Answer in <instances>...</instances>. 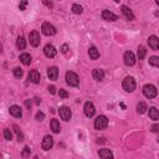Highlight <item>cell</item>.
<instances>
[{
	"label": "cell",
	"mask_w": 159,
	"mask_h": 159,
	"mask_svg": "<svg viewBox=\"0 0 159 159\" xmlns=\"http://www.w3.org/2000/svg\"><path fill=\"white\" fill-rule=\"evenodd\" d=\"M143 95L147 98H154L158 95V90L154 85H145L143 87Z\"/></svg>",
	"instance_id": "1"
},
{
	"label": "cell",
	"mask_w": 159,
	"mask_h": 159,
	"mask_svg": "<svg viewBox=\"0 0 159 159\" xmlns=\"http://www.w3.org/2000/svg\"><path fill=\"white\" fill-rule=\"evenodd\" d=\"M66 82H67V85L72 86V87H76V86H78V83H80V78L75 72L67 71L66 72Z\"/></svg>",
	"instance_id": "2"
},
{
	"label": "cell",
	"mask_w": 159,
	"mask_h": 159,
	"mask_svg": "<svg viewBox=\"0 0 159 159\" xmlns=\"http://www.w3.org/2000/svg\"><path fill=\"white\" fill-rule=\"evenodd\" d=\"M108 126V119L106 116H98L95 119V128L96 129H106Z\"/></svg>",
	"instance_id": "3"
},
{
	"label": "cell",
	"mask_w": 159,
	"mask_h": 159,
	"mask_svg": "<svg viewBox=\"0 0 159 159\" xmlns=\"http://www.w3.org/2000/svg\"><path fill=\"white\" fill-rule=\"evenodd\" d=\"M123 88L127 92H133L135 90V80L133 77H131V76L126 77L124 81H123Z\"/></svg>",
	"instance_id": "4"
},
{
	"label": "cell",
	"mask_w": 159,
	"mask_h": 159,
	"mask_svg": "<svg viewBox=\"0 0 159 159\" xmlns=\"http://www.w3.org/2000/svg\"><path fill=\"white\" fill-rule=\"evenodd\" d=\"M41 30H42V34L46 35V36H52V35L56 34L55 26L51 25L50 22H44L42 26H41Z\"/></svg>",
	"instance_id": "5"
},
{
	"label": "cell",
	"mask_w": 159,
	"mask_h": 159,
	"mask_svg": "<svg viewBox=\"0 0 159 159\" xmlns=\"http://www.w3.org/2000/svg\"><path fill=\"white\" fill-rule=\"evenodd\" d=\"M58 113H60V117L63 119V121H70L71 119V116H72V112L71 109H70L68 107H66V106H62V107H60V109H58Z\"/></svg>",
	"instance_id": "6"
},
{
	"label": "cell",
	"mask_w": 159,
	"mask_h": 159,
	"mask_svg": "<svg viewBox=\"0 0 159 159\" xmlns=\"http://www.w3.org/2000/svg\"><path fill=\"white\" fill-rule=\"evenodd\" d=\"M29 40H30L31 46H34V47H37V46L40 45V34L36 30L31 31L30 35H29Z\"/></svg>",
	"instance_id": "7"
},
{
	"label": "cell",
	"mask_w": 159,
	"mask_h": 159,
	"mask_svg": "<svg viewBox=\"0 0 159 159\" xmlns=\"http://www.w3.org/2000/svg\"><path fill=\"white\" fill-rule=\"evenodd\" d=\"M123 58H124V63L127 66H134L135 65V56L132 51H126Z\"/></svg>",
	"instance_id": "8"
},
{
	"label": "cell",
	"mask_w": 159,
	"mask_h": 159,
	"mask_svg": "<svg viewBox=\"0 0 159 159\" xmlns=\"http://www.w3.org/2000/svg\"><path fill=\"white\" fill-rule=\"evenodd\" d=\"M83 111H85V116L88 117V118H91V117L95 116V112H96L95 106H93L92 102H86V103H85Z\"/></svg>",
	"instance_id": "9"
},
{
	"label": "cell",
	"mask_w": 159,
	"mask_h": 159,
	"mask_svg": "<svg viewBox=\"0 0 159 159\" xmlns=\"http://www.w3.org/2000/svg\"><path fill=\"white\" fill-rule=\"evenodd\" d=\"M52 145H54V138H52L51 135H46V137L42 139V144H41L42 149L44 150H50L52 148Z\"/></svg>",
	"instance_id": "10"
},
{
	"label": "cell",
	"mask_w": 159,
	"mask_h": 159,
	"mask_svg": "<svg viewBox=\"0 0 159 159\" xmlns=\"http://www.w3.org/2000/svg\"><path fill=\"white\" fill-rule=\"evenodd\" d=\"M44 54H45L46 57L52 58V57H55V56H56L57 51H56V49H55L52 45H46L45 47H44Z\"/></svg>",
	"instance_id": "11"
},
{
	"label": "cell",
	"mask_w": 159,
	"mask_h": 159,
	"mask_svg": "<svg viewBox=\"0 0 159 159\" xmlns=\"http://www.w3.org/2000/svg\"><path fill=\"white\" fill-rule=\"evenodd\" d=\"M27 78L30 82H32V83H40V73L37 70H32V71L29 72V76H27Z\"/></svg>",
	"instance_id": "12"
},
{
	"label": "cell",
	"mask_w": 159,
	"mask_h": 159,
	"mask_svg": "<svg viewBox=\"0 0 159 159\" xmlns=\"http://www.w3.org/2000/svg\"><path fill=\"white\" fill-rule=\"evenodd\" d=\"M9 111H10V114L13 117H15V118H21L22 117V111H21L20 106H16V104L11 106Z\"/></svg>",
	"instance_id": "13"
},
{
	"label": "cell",
	"mask_w": 159,
	"mask_h": 159,
	"mask_svg": "<svg viewBox=\"0 0 159 159\" xmlns=\"http://www.w3.org/2000/svg\"><path fill=\"white\" fill-rule=\"evenodd\" d=\"M101 16H102L103 20H108V21H116L117 19H118V16H117L116 14H113L112 11H109V10H103Z\"/></svg>",
	"instance_id": "14"
},
{
	"label": "cell",
	"mask_w": 159,
	"mask_h": 159,
	"mask_svg": "<svg viewBox=\"0 0 159 159\" xmlns=\"http://www.w3.org/2000/svg\"><path fill=\"white\" fill-rule=\"evenodd\" d=\"M92 77L95 78L96 81H103L104 78V71L101 68H95L92 71Z\"/></svg>",
	"instance_id": "15"
},
{
	"label": "cell",
	"mask_w": 159,
	"mask_h": 159,
	"mask_svg": "<svg viewBox=\"0 0 159 159\" xmlns=\"http://www.w3.org/2000/svg\"><path fill=\"white\" fill-rule=\"evenodd\" d=\"M148 44H149V47L153 50H159V39L157 36H149L148 39Z\"/></svg>",
	"instance_id": "16"
},
{
	"label": "cell",
	"mask_w": 159,
	"mask_h": 159,
	"mask_svg": "<svg viewBox=\"0 0 159 159\" xmlns=\"http://www.w3.org/2000/svg\"><path fill=\"white\" fill-rule=\"evenodd\" d=\"M47 76H49L50 80L56 81L57 77H58V70H57V67H55V66L49 67V68H47Z\"/></svg>",
	"instance_id": "17"
},
{
	"label": "cell",
	"mask_w": 159,
	"mask_h": 159,
	"mask_svg": "<svg viewBox=\"0 0 159 159\" xmlns=\"http://www.w3.org/2000/svg\"><path fill=\"white\" fill-rule=\"evenodd\" d=\"M122 13H123V15L126 16V19H127V20H133V19H134L133 11L129 9L128 6H126V5H123V6H122Z\"/></svg>",
	"instance_id": "18"
},
{
	"label": "cell",
	"mask_w": 159,
	"mask_h": 159,
	"mask_svg": "<svg viewBox=\"0 0 159 159\" xmlns=\"http://www.w3.org/2000/svg\"><path fill=\"white\" fill-rule=\"evenodd\" d=\"M88 55H90V57L92 58V60H97V58L99 57V51L97 50L96 46H91V47L88 49Z\"/></svg>",
	"instance_id": "19"
},
{
	"label": "cell",
	"mask_w": 159,
	"mask_h": 159,
	"mask_svg": "<svg viewBox=\"0 0 159 159\" xmlns=\"http://www.w3.org/2000/svg\"><path fill=\"white\" fill-rule=\"evenodd\" d=\"M149 118L153 121H158L159 119V109L155 107H150L149 108Z\"/></svg>",
	"instance_id": "20"
},
{
	"label": "cell",
	"mask_w": 159,
	"mask_h": 159,
	"mask_svg": "<svg viewBox=\"0 0 159 159\" xmlns=\"http://www.w3.org/2000/svg\"><path fill=\"white\" fill-rule=\"evenodd\" d=\"M98 155L103 158V159H107V158H113V154H112V152L109 149H101L98 152Z\"/></svg>",
	"instance_id": "21"
},
{
	"label": "cell",
	"mask_w": 159,
	"mask_h": 159,
	"mask_svg": "<svg viewBox=\"0 0 159 159\" xmlns=\"http://www.w3.org/2000/svg\"><path fill=\"white\" fill-rule=\"evenodd\" d=\"M16 47L19 50H24L26 47V42H25V39L22 36H19L16 40Z\"/></svg>",
	"instance_id": "22"
},
{
	"label": "cell",
	"mask_w": 159,
	"mask_h": 159,
	"mask_svg": "<svg viewBox=\"0 0 159 159\" xmlns=\"http://www.w3.org/2000/svg\"><path fill=\"white\" fill-rule=\"evenodd\" d=\"M20 61L27 66V65L31 63V56L29 55V54H21L20 55Z\"/></svg>",
	"instance_id": "23"
},
{
	"label": "cell",
	"mask_w": 159,
	"mask_h": 159,
	"mask_svg": "<svg viewBox=\"0 0 159 159\" xmlns=\"http://www.w3.org/2000/svg\"><path fill=\"white\" fill-rule=\"evenodd\" d=\"M51 129H52V132H54V133H58V132H60L61 127H60V123H58L57 119H52L51 121Z\"/></svg>",
	"instance_id": "24"
},
{
	"label": "cell",
	"mask_w": 159,
	"mask_h": 159,
	"mask_svg": "<svg viewBox=\"0 0 159 159\" xmlns=\"http://www.w3.org/2000/svg\"><path fill=\"white\" fill-rule=\"evenodd\" d=\"M147 109H148V107H147L145 102H139V103H138V106H137V111H138V113L143 114V113H145V112H147Z\"/></svg>",
	"instance_id": "25"
},
{
	"label": "cell",
	"mask_w": 159,
	"mask_h": 159,
	"mask_svg": "<svg viewBox=\"0 0 159 159\" xmlns=\"http://www.w3.org/2000/svg\"><path fill=\"white\" fill-rule=\"evenodd\" d=\"M147 55V50L144 46H139L138 47V57H139V60H143V58L145 57Z\"/></svg>",
	"instance_id": "26"
},
{
	"label": "cell",
	"mask_w": 159,
	"mask_h": 159,
	"mask_svg": "<svg viewBox=\"0 0 159 159\" xmlns=\"http://www.w3.org/2000/svg\"><path fill=\"white\" fill-rule=\"evenodd\" d=\"M149 63L154 67H159V57L158 56H152L149 58Z\"/></svg>",
	"instance_id": "27"
},
{
	"label": "cell",
	"mask_w": 159,
	"mask_h": 159,
	"mask_svg": "<svg viewBox=\"0 0 159 159\" xmlns=\"http://www.w3.org/2000/svg\"><path fill=\"white\" fill-rule=\"evenodd\" d=\"M82 11H83V8H82L81 5H77V4L72 5V13L73 14H82Z\"/></svg>",
	"instance_id": "28"
},
{
	"label": "cell",
	"mask_w": 159,
	"mask_h": 159,
	"mask_svg": "<svg viewBox=\"0 0 159 159\" xmlns=\"http://www.w3.org/2000/svg\"><path fill=\"white\" fill-rule=\"evenodd\" d=\"M3 134H4V138L6 139V140H11V139H13V134H11L10 129L5 128V129H4V132H3Z\"/></svg>",
	"instance_id": "29"
},
{
	"label": "cell",
	"mask_w": 159,
	"mask_h": 159,
	"mask_svg": "<svg viewBox=\"0 0 159 159\" xmlns=\"http://www.w3.org/2000/svg\"><path fill=\"white\" fill-rule=\"evenodd\" d=\"M14 131H15V133H16V135H17V138H19V140H22L24 139V135H22V133H21V131H20V128L17 127V126H14Z\"/></svg>",
	"instance_id": "30"
},
{
	"label": "cell",
	"mask_w": 159,
	"mask_h": 159,
	"mask_svg": "<svg viewBox=\"0 0 159 159\" xmlns=\"http://www.w3.org/2000/svg\"><path fill=\"white\" fill-rule=\"evenodd\" d=\"M14 76H15V77H17V78L22 77V70L20 67H15L14 68Z\"/></svg>",
	"instance_id": "31"
},
{
	"label": "cell",
	"mask_w": 159,
	"mask_h": 159,
	"mask_svg": "<svg viewBox=\"0 0 159 159\" xmlns=\"http://www.w3.org/2000/svg\"><path fill=\"white\" fill-rule=\"evenodd\" d=\"M58 95H60L61 98H67L68 97V92L66 90H63V88H60V91H58Z\"/></svg>",
	"instance_id": "32"
},
{
	"label": "cell",
	"mask_w": 159,
	"mask_h": 159,
	"mask_svg": "<svg viewBox=\"0 0 159 159\" xmlns=\"http://www.w3.org/2000/svg\"><path fill=\"white\" fill-rule=\"evenodd\" d=\"M27 4H29L27 0H21L20 4H19V9H20L21 11H22V10H25V9H26V6H27Z\"/></svg>",
	"instance_id": "33"
},
{
	"label": "cell",
	"mask_w": 159,
	"mask_h": 159,
	"mask_svg": "<svg viewBox=\"0 0 159 159\" xmlns=\"http://www.w3.org/2000/svg\"><path fill=\"white\" fill-rule=\"evenodd\" d=\"M42 3H44L45 6H47V8H50V9L54 8V3H52L51 0H42Z\"/></svg>",
	"instance_id": "34"
},
{
	"label": "cell",
	"mask_w": 159,
	"mask_h": 159,
	"mask_svg": "<svg viewBox=\"0 0 159 159\" xmlns=\"http://www.w3.org/2000/svg\"><path fill=\"white\" fill-rule=\"evenodd\" d=\"M45 118V114L42 113V112H37V114H36V121L37 122H41V121H44Z\"/></svg>",
	"instance_id": "35"
},
{
	"label": "cell",
	"mask_w": 159,
	"mask_h": 159,
	"mask_svg": "<svg viewBox=\"0 0 159 159\" xmlns=\"http://www.w3.org/2000/svg\"><path fill=\"white\" fill-rule=\"evenodd\" d=\"M29 154H30V148H29V147H25L24 150H22V153H21V155L22 157H27Z\"/></svg>",
	"instance_id": "36"
},
{
	"label": "cell",
	"mask_w": 159,
	"mask_h": 159,
	"mask_svg": "<svg viewBox=\"0 0 159 159\" xmlns=\"http://www.w3.org/2000/svg\"><path fill=\"white\" fill-rule=\"evenodd\" d=\"M67 51H68V46L66 44L62 45V47H61V52H62V54H67Z\"/></svg>",
	"instance_id": "37"
},
{
	"label": "cell",
	"mask_w": 159,
	"mask_h": 159,
	"mask_svg": "<svg viewBox=\"0 0 159 159\" xmlns=\"http://www.w3.org/2000/svg\"><path fill=\"white\" fill-rule=\"evenodd\" d=\"M152 132H153V133H158V132H159V124L152 126Z\"/></svg>",
	"instance_id": "38"
},
{
	"label": "cell",
	"mask_w": 159,
	"mask_h": 159,
	"mask_svg": "<svg viewBox=\"0 0 159 159\" xmlns=\"http://www.w3.org/2000/svg\"><path fill=\"white\" fill-rule=\"evenodd\" d=\"M49 91L52 93V95H55V93H56V87H55V86H51V87H49Z\"/></svg>",
	"instance_id": "39"
},
{
	"label": "cell",
	"mask_w": 159,
	"mask_h": 159,
	"mask_svg": "<svg viewBox=\"0 0 159 159\" xmlns=\"http://www.w3.org/2000/svg\"><path fill=\"white\" fill-rule=\"evenodd\" d=\"M25 104H26V107H27L29 109H30V107H31V101H29V99H27V101L25 102Z\"/></svg>",
	"instance_id": "40"
},
{
	"label": "cell",
	"mask_w": 159,
	"mask_h": 159,
	"mask_svg": "<svg viewBox=\"0 0 159 159\" xmlns=\"http://www.w3.org/2000/svg\"><path fill=\"white\" fill-rule=\"evenodd\" d=\"M155 3H157V4L159 5V0H155Z\"/></svg>",
	"instance_id": "41"
},
{
	"label": "cell",
	"mask_w": 159,
	"mask_h": 159,
	"mask_svg": "<svg viewBox=\"0 0 159 159\" xmlns=\"http://www.w3.org/2000/svg\"><path fill=\"white\" fill-rule=\"evenodd\" d=\"M114 1H116V3H119V0H114Z\"/></svg>",
	"instance_id": "42"
},
{
	"label": "cell",
	"mask_w": 159,
	"mask_h": 159,
	"mask_svg": "<svg viewBox=\"0 0 159 159\" xmlns=\"http://www.w3.org/2000/svg\"><path fill=\"white\" fill-rule=\"evenodd\" d=\"M158 143H159V138H158Z\"/></svg>",
	"instance_id": "43"
}]
</instances>
